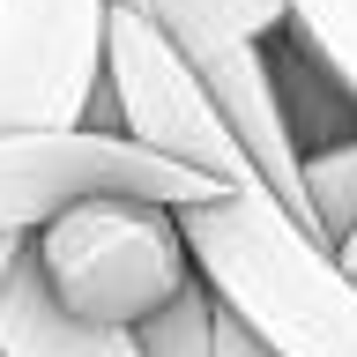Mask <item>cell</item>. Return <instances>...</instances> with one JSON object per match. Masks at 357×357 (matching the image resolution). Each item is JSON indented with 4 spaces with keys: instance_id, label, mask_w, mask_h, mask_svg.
<instances>
[{
    "instance_id": "1",
    "label": "cell",
    "mask_w": 357,
    "mask_h": 357,
    "mask_svg": "<svg viewBox=\"0 0 357 357\" xmlns=\"http://www.w3.org/2000/svg\"><path fill=\"white\" fill-rule=\"evenodd\" d=\"M194 275L275 357H357V283L328 238L298 223L261 178L216 186L178 208Z\"/></svg>"
},
{
    "instance_id": "2",
    "label": "cell",
    "mask_w": 357,
    "mask_h": 357,
    "mask_svg": "<svg viewBox=\"0 0 357 357\" xmlns=\"http://www.w3.org/2000/svg\"><path fill=\"white\" fill-rule=\"evenodd\" d=\"M22 245H30L38 283L52 290V305H67L75 320H97V328H134L194 275L178 208L156 194H75Z\"/></svg>"
},
{
    "instance_id": "3",
    "label": "cell",
    "mask_w": 357,
    "mask_h": 357,
    "mask_svg": "<svg viewBox=\"0 0 357 357\" xmlns=\"http://www.w3.org/2000/svg\"><path fill=\"white\" fill-rule=\"evenodd\" d=\"M105 105H112V127L134 134L142 149L172 156V164H194V172L223 178V186L253 178L238 134L223 127L216 97L201 89L186 52L164 38L149 0H112V15H105Z\"/></svg>"
},
{
    "instance_id": "4",
    "label": "cell",
    "mask_w": 357,
    "mask_h": 357,
    "mask_svg": "<svg viewBox=\"0 0 357 357\" xmlns=\"http://www.w3.org/2000/svg\"><path fill=\"white\" fill-rule=\"evenodd\" d=\"M216 186L223 178L142 149L119 127H0V231L15 238H30L75 194H156L186 208Z\"/></svg>"
},
{
    "instance_id": "5",
    "label": "cell",
    "mask_w": 357,
    "mask_h": 357,
    "mask_svg": "<svg viewBox=\"0 0 357 357\" xmlns=\"http://www.w3.org/2000/svg\"><path fill=\"white\" fill-rule=\"evenodd\" d=\"M112 0H0V127H89Z\"/></svg>"
},
{
    "instance_id": "6",
    "label": "cell",
    "mask_w": 357,
    "mask_h": 357,
    "mask_svg": "<svg viewBox=\"0 0 357 357\" xmlns=\"http://www.w3.org/2000/svg\"><path fill=\"white\" fill-rule=\"evenodd\" d=\"M0 357H142V350L127 328H97V320H75L67 305H52V290L30 268V245H22L8 298H0Z\"/></svg>"
},
{
    "instance_id": "7",
    "label": "cell",
    "mask_w": 357,
    "mask_h": 357,
    "mask_svg": "<svg viewBox=\"0 0 357 357\" xmlns=\"http://www.w3.org/2000/svg\"><path fill=\"white\" fill-rule=\"evenodd\" d=\"M172 45H208V38H283L290 0H149Z\"/></svg>"
},
{
    "instance_id": "8",
    "label": "cell",
    "mask_w": 357,
    "mask_h": 357,
    "mask_svg": "<svg viewBox=\"0 0 357 357\" xmlns=\"http://www.w3.org/2000/svg\"><path fill=\"white\" fill-rule=\"evenodd\" d=\"M298 172H305V216L320 238H342L357 216V127L328 134V142H305L298 149Z\"/></svg>"
},
{
    "instance_id": "9",
    "label": "cell",
    "mask_w": 357,
    "mask_h": 357,
    "mask_svg": "<svg viewBox=\"0 0 357 357\" xmlns=\"http://www.w3.org/2000/svg\"><path fill=\"white\" fill-rule=\"evenodd\" d=\"M127 335H134L142 357H208V335H216V290L201 283V275H186V283H178L164 305H149Z\"/></svg>"
},
{
    "instance_id": "10",
    "label": "cell",
    "mask_w": 357,
    "mask_h": 357,
    "mask_svg": "<svg viewBox=\"0 0 357 357\" xmlns=\"http://www.w3.org/2000/svg\"><path fill=\"white\" fill-rule=\"evenodd\" d=\"M290 30L312 45V60L357 105V0H290Z\"/></svg>"
},
{
    "instance_id": "11",
    "label": "cell",
    "mask_w": 357,
    "mask_h": 357,
    "mask_svg": "<svg viewBox=\"0 0 357 357\" xmlns=\"http://www.w3.org/2000/svg\"><path fill=\"white\" fill-rule=\"evenodd\" d=\"M208 357H275V350H268L261 335H253V328L238 320V312H231V305L216 298V335H208Z\"/></svg>"
},
{
    "instance_id": "12",
    "label": "cell",
    "mask_w": 357,
    "mask_h": 357,
    "mask_svg": "<svg viewBox=\"0 0 357 357\" xmlns=\"http://www.w3.org/2000/svg\"><path fill=\"white\" fill-rule=\"evenodd\" d=\"M328 253H335V261H342V275H350V283H357V216H350V231H342V238H335Z\"/></svg>"
},
{
    "instance_id": "13",
    "label": "cell",
    "mask_w": 357,
    "mask_h": 357,
    "mask_svg": "<svg viewBox=\"0 0 357 357\" xmlns=\"http://www.w3.org/2000/svg\"><path fill=\"white\" fill-rule=\"evenodd\" d=\"M15 261H22V238H15V231H0V298H8V275H15Z\"/></svg>"
}]
</instances>
